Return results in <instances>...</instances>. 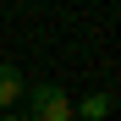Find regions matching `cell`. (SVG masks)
Wrapping results in <instances>:
<instances>
[{"mask_svg": "<svg viewBox=\"0 0 121 121\" xmlns=\"http://www.w3.org/2000/svg\"><path fill=\"white\" fill-rule=\"evenodd\" d=\"M28 121H72V99L60 83H33L28 88Z\"/></svg>", "mask_w": 121, "mask_h": 121, "instance_id": "6da1fadb", "label": "cell"}, {"mask_svg": "<svg viewBox=\"0 0 121 121\" xmlns=\"http://www.w3.org/2000/svg\"><path fill=\"white\" fill-rule=\"evenodd\" d=\"M28 94V83H22V72L11 66V60H0V116H11V105Z\"/></svg>", "mask_w": 121, "mask_h": 121, "instance_id": "7a4b0ae2", "label": "cell"}, {"mask_svg": "<svg viewBox=\"0 0 121 121\" xmlns=\"http://www.w3.org/2000/svg\"><path fill=\"white\" fill-rule=\"evenodd\" d=\"M110 105H116L110 94H88V99H83L77 110H83V121H105V116H110Z\"/></svg>", "mask_w": 121, "mask_h": 121, "instance_id": "3957f363", "label": "cell"}, {"mask_svg": "<svg viewBox=\"0 0 121 121\" xmlns=\"http://www.w3.org/2000/svg\"><path fill=\"white\" fill-rule=\"evenodd\" d=\"M0 121H28V116H0Z\"/></svg>", "mask_w": 121, "mask_h": 121, "instance_id": "277c9868", "label": "cell"}]
</instances>
